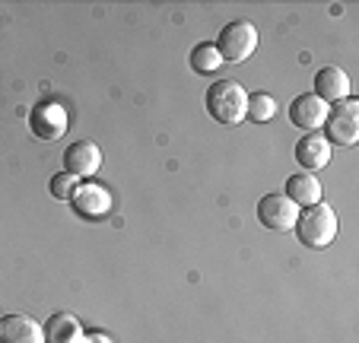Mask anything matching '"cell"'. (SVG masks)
Here are the masks:
<instances>
[{"label": "cell", "mask_w": 359, "mask_h": 343, "mask_svg": "<svg viewBox=\"0 0 359 343\" xmlns=\"http://www.w3.org/2000/svg\"><path fill=\"white\" fill-rule=\"evenodd\" d=\"M86 343H111L109 334H86Z\"/></svg>", "instance_id": "obj_18"}, {"label": "cell", "mask_w": 359, "mask_h": 343, "mask_svg": "<svg viewBox=\"0 0 359 343\" xmlns=\"http://www.w3.org/2000/svg\"><path fill=\"white\" fill-rule=\"evenodd\" d=\"M283 194L290 197L299 210H305V207H312V203H321V182L312 172H296V175L286 178Z\"/></svg>", "instance_id": "obj_13"}, {"label": "cell", "mask_w": 359, "mask_h": 343, "mask_svg": "<svg viewBox=\"0 0 359 343\" xmlns=\"http://www.w3.org/2000/svg\"><path fill=\"white\" fill-rule=\"evenodd\" d=\"M203 105L217 124H238L245 121V112H248V93L238 86L236 80H217L213 86H207L203 95Z\"/></svg>", "instance_id": "obj_1"}, {"label": "cell", "mask_w": 359, "mask_h": 343, "mask_svg": "<svg viewBox=\"0 0 359 343\" xmlns=\"http://www.w3.org/2000/svg\"><path fill=\"white\" fill-rule=\"evenodd\" d=\"M70 207L76 210V216H86V220H102V216L111 210V194L105 184L95 182H80L70 194Z\"/></svg>", "instance_id": "obj_7"}, {"label": "cell", "mask_w": 359, "mask_h": 343, "mask_svg": "<svg viewBox=\"0 0 359 343\" xmlns=\"http://www.w3.org/2000/svg\"><path fill=\"white\" fill-rule=\"evenodd\" d=\"M315 95H318L321 102H327V105H334V102L346 99L350 95V76H346L344 67H334V64H327V67H321L318 74H315Z\"/></svg>", "instance_id": "obj_12"}, {"label": "cell", "mask_w": 359, "mask_h": 343, "mask_svg": "<svg viewBox=\"0 0 359 343\" xmlns=\"http://www.w3.org/2000/svg\"><path fill=\"white\" fill-rule=\"evenodd\" d=\"M188 64H191V70H194V74L207 76V74H217V70L223 67V58H219V51H217V45H213V41H201V45L191 48Z\"/></svg>", "instance_id": "obj_15"}, {"label": "cell", "mask_w": 359, "mask_h": 343, "mask_svg": "<svg viewBox=\"0 0 359 343\" xmlns=\"http://www.w3.org/2000/svg\"><path fill=\"white\" fill-rule=\"evenodd\" d=\"M45 343H86L80 318H74L70 311L51 315L48 318V328H45Z\"/></svg>", "instance_id": "obj_14"}, {"label": "cell", "mask_w": 359, "mask_h": 343, "mask_svg": "<svg viewBox=\"0 0 359 343\" xmlns=\"http://www.w3.org/2000/svg\"><path fill=\"white\" fill-rule=\"evenodd\" d=\"M296 236L305 248H327L337 238V213L327 203H312V207L299 210Z\"/></svg>", "instance_id": "obj_2"}, {"label": "cell", "mask_w": 359, "mask_h": 343, "mask_svg": "<svg viewBox=\"0 0 359 343\" xmlns=\"http://www.w3.org/2000/svg\"><path fill=\"white\" fill-rule=\"evenodd\" d=\"M325 128H327V143H337V147H353L359 140V102L353 95L346 99L334 102L327 108V118H325Z\"/></svg>", "instance_id": "obj_4"}, {"label": "cell", "mask_w": 359, "mask_h": 343, "mask_svg": "<svg viewBox=\"0 0 359 343\" xmlns=\"http://www.w3.org/2000/svg\"><path fill=\"white\" fill-rule=\"evenodd\" d=\"M102 168V149L95 140H76L64 149V172L74 178H93Z\"/></svg>", "instance_id": "obj_8"}, {"label": "cell", "mask_w": 359, "mask_h": 343, "mask_svg": "<svg viewBox=\"0 0 359 343\" xmlns=\"http://www.w3.org/2000/svg\"><path fill=\"white\" fill-rule=\"evenodd\" d=\"M299 220V207L283 191H267L258 201V222L271 232H290Z\"/></svg>", "instance_id": "obj_6"}, {"label": "cell", "mask_w": 359, "mask_h": 343, "mask_svg": "<svg viewBox=\"0 0 359 343\" xmlns=\"http://www.w3.org/2000/svg\"><path fill=\"white\" fill-rule=\"evenodd\" d=\"M327 102H321L315 93H302L296 95V99L290 102V121L296 124L299 130H305V134H315V130L325 124L327 118Z\"/></svg>", "instance_id": "obj_9"}, {"label": "cell", "mask_w": 359, "mask_h": 343, "mask_svg": "<svg viewBox=\"0 0 359 343\" xmlns=\"http://www.w3.org/2000/svg\"><path fill=\"white\" fill-rule=\"evenodd\" d=\"M76 184H80V178H74L70 172H57V175L48 182V194L55 197V201H70Z\"/></svg>", "instance_id": "obj_17"}, {"label": "cell", "mask_w": 359, "mask_h": 343, "mask_svg": "<svg viewBox=\"0 0 359 343\" xmlns=\"http://www.w3.org/2000/svg\"><path fill=\"white\" fill-rule=\"evenodd\" d=\"M273 114H277V99L267 93H251L248 95V112H245V118H251L255 124H264L271 121Z\"/></svg>", "instance_id": "obj_16"}, {"label": "cell", "mask_w": 359, "mask_h": 343, "mask_svg": "<svg viewBox=\"0 0 359 343\" xmlns=\"http://www.w3.org/2000/svg\"><path fill=\"white\" fill-rule=\"evenodd\" d=\"M213 45H217L223 64H245L258 51V26L248 20H232L223 26V32Z\"/></svg>", "instance_id": "obj_3"}, {"label": "cell", "mask_w": 359, "mask_h": 343, "mask_svg": "<svg viewBox=\"0 0 359 343\" xmlns=\"http://www.w3.org/2000/svg\"><path fill=\"white\" fill-rule=\"evenodd\" d=\"M0 343H45V328L29 315H4Z\"/></svg>", "instance_id": "obj_10"}, {"label": "cell", "mask_w": 359, "mask_h": 343, "mask_svg": "<svg viewBox=\"0 0 359 343\" xmlns=\"http://www.w3.org/2000/svg\"><path fill=\"white\" fill-rule=\"evenodd\" d=\"M70 128L67 108L61 102H39V105L29 112V130L35 134V140L45 143H57Z\"/></svg>", "instance_id": "obj_5"}, {"label": "cell", "mask_w": 359, "mask_h": 343, "mask_svg": "<svg viewBox=\"0 0 359 343\" xmlns=\"http://www.w3.org/2000/svg\"><path fill=\"white\" fill-rule=\"evenodd\" d=\"M331 153L334 147L327 143L325 134H305L302 140L296 143V162L302 166V172H315V168H325L331 162Z\"/></svg>", "instance_id": "obj_11"}]
</instances>
